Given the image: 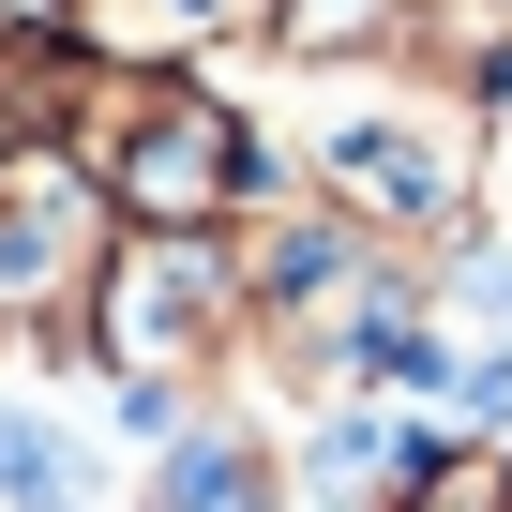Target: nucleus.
Here are the masks:
<instances>
[{"instance_id": "nucleus-1", "label": "nucleus", "mask_w": 512, "mask_h": 512, "mask_svg": "<svg viewBox=\"0 0 512 512\" xmlns=\"http://www.w3.org/2000/svg\"><path fill=\"white\" fill-rule=\"evenodd\" d=\"M272 166L362 226L377 256H437L482 241V166H497V91L467 76H422V61H332V76H287L272 106Z\"/></svg>"}, {"instance_id": "nucleus-2", "label": "nucleus", "mask_w": 512, "mask_h": 512, "mask_svg": "<svg viewBox=\"0 0 512 512\" xmlns=\"http://www.w3.org/2000/svg\"><path fill=\"white\" fill-rule=\"evenodd\" d=\"M46 136L106 181L121 226H196V241H226L256 196L287 181L272 166V121H256L211 61H91L76 46V91H61Z\"/></svg>"}, {"instance_id": "nucleus-3", "label": "nucleus", "mask_w": 512, "mask_h": 512, "mask_svg": "<svg viewBox=\"0 0 512 512\" xmlns=\"http://www.w3.org/2000/svg\"><path fill=\"white\" fill-rule=\"evenodd\" d=\"M241 332H256V302H241V256H226V241H196V226H121L106 272H91V317H76V362L166 437L196 392L241 377Z\"/></svg>"}, {"instance_id": "nucleus-4", "label": "nucleus", "mask_w": 512, "mask_h": 512, "mask_svg": "<svg viewBox=\"0 0 512 512\" xmlns=\"http://www.w3.org/2000/svg\"><path fill=\"white\" fill-rule=\"evenodd\" d=\"M106 241H121V211L61 136H0V362H76Z\"/></svg>"}, {"instance_id": "nucleus-5", "label": "nucleus", "mask_w": 512, "mask_h": 512, "mask_svg": "<svg viewBox=\"0 0 512 512\" xmlns=\"http://www.w3.org/2000/svg\"><path fill=\"white\" fill-rule=\"evenodd\" d=\"M136 512H302L287 422H256L241 392H196V407L151 437V482H136Z\"/></svg>"}, {"instance_id": "nucleus-6", "label": "nucleus", "mask_w": 512, "mask_h": 512, "mask_svg": "<svg viewBox=\"0 0 512 512\" xmlns=\"http://www.w3.org/2000/svg\"><path fill=\"white\" fill-rule=\"evenodd\" d=\"M61 31L91 61H226L272 31V0H61Z\"/></svg>"}, {"instance_id": "nucleus-7", "label": "nucleus", "mask_w": 512, "mask_h": 512, "mask_svg": "<svg viewBox=\"0 0 512 512\" xmlns=\"http://www.w3.org/2000/svg\"><path fill=\"white\" fill-rule=\"evenodd\" d=\"M377 512H512V437L497 422H452V437H407Z\"/></svg>"}, {"instance_id": "nucleus-8", "label": "nucleus", "mask_w": 512, "mask_h": 512, "mask_svg": "<svg viewBox=\"0 0 512 512\" xmlns=\"http://www.w3.org/2000/svg\"><path fill=\"white\" fill-rule=\"evenodd\" d=\"M407 46V0H272L256 61L272 76H332V61H392Z\"/></svg>"}, {"instance_id": "nucleus-9", "label": "nucleus", "mask_w": 512, "mask_h": 512, "mask_svg": "<svg viewBox=\"0 0 512 512\" xmlns=\"http://www.w3.org/2000/svg\"><path fill=\"white\" fill-rule=\"evenodd\" d=\"M76 437L61 422H31V407H0V512H76Z\"/></svg>"}, {"instance_id": "nucleus-10", "label": "nucleus", "mask_w": 512, "mask_h": 512, "mask_svg": "<svg viewBox=\"0 0 512 512\" xmlns=\"http://www.w3.org/2000/svg\"><path fill=\"white\" fill-rule=\"evenodd\" d=\"M16 31H61V0H0V46H16Z\"/></svg>"}, {"instance_id": "nucleus-11", "label": "nucleus", "mask_w": 512, "mask_h": 512, "mask_svg": "<svg viewBox=\"0 0 512 512\" xmlns=\"http://www.w3.org/2000/svg\"><path fill=\"white\" fill-rule=\"evenodd\" d=\"M0 136H16V106H0Z\"/></svg>"}]
</instances>
